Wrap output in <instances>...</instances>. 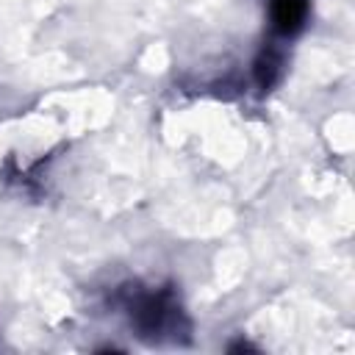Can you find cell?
Here are the masks:
<instances>
[{"label": "cell", "instance_id": "cell-1", "mask_svg": "<svg viewBox=\"0 0 355 355\" xmlns=\"http://www.w3.org/2000/svg\"><path fill=\"white\" fill-rule=\"evenodd\" d=\"M133 319L136 324L150 333V336H158L164 333L166 327H172V322L178 319V308L169 302L166 294H150V297H141L133 308Z\"/></svg>", "mask_w": 355, "mask_h": 355}, {"label": "cell", "instance_id": "cell-2", "mask_svg": "<svg viewBox=\"0 0 355 355\" xmlns=\"http://www.w3.org/2000/svg\"><path fill=\"white\" fill-rule=\"evenodd\" d=\"M308 0H272V25L277 33L283 36H294L297 31H302L305 19H308Z\"/></svg>", "mask_w": 355, "mask_h": 355}, {"label": "cell", "instance_id": "cell-3", "mask_svg": "<svg viewBox=\"0 0 355 355\" xmlns=\"http://www.w3.org/2000/svg\"><path fill=\"white\" fill-rule=\"evenodd\" d=\"M280 72H283V58H280L277 53H272V50H266V53L258 58V64H255V78H258L261 89L275 86L277 78H280Z\"/></svg>", "mask_w": 355, "mask_h": 355}]
</instances>
